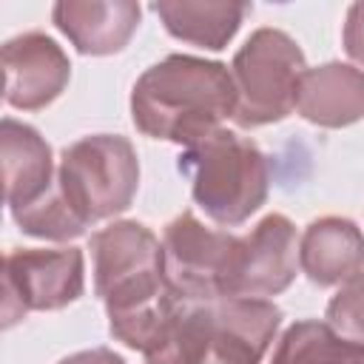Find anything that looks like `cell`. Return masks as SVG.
<instances>
[{"instance_id": "6da1fadb", "label": "cell", "mask_w": 364, "mask_h": 364, "mask_svg": "<svg viewBox=\"0 0 364 364\" xmlns=\"http://www.w3.org/2000/svg\"><path fill=\"white\" fill-rule=\"evenodd\" d=\"M236 114V85L228 65L171 54L151 65L131 91L134 125L151 139L193 148L225 117Z\"/></svg>"}, {"instance_id": "7a4b0ae2", "label": "cell", "mask_w": 364, "mask_h": 364, "mask_svg": "<svg viewBox=\"0 0 364 364\" xmlns=\"http://www.w3.org/2000/svg\"><path fill=\"white\" fill-rule=\"evenodd\" d=\"M179 171L191 179L193 202L222 228L242 225L267 199V156L253 139L228 128L185 148Z\"/></svg>"}, {"instance_id": "3957f363", "label": "cell", "mask_w": 364, "mask_h": 364, "mask_svg": "<svg viewBox=\"0 0 364 364\" xmlns=\"http://www.w3.org/2000/svg\"><path fill=\"white\" fill-rule=\"evenodd\" d=\"M136 151L119 134L77 139L63 151L57 165V191L82 228L128 210L136 196Z\"/></svg>"}, {"instance_id": "277c9868", "label": "cell", "mask_w": 364, "mask_h": 364, "mask_svg": "<svg viewBox=\"0 0 364 364\" xmlns=\"http://www.w3.org/2000/svg\"><path fill=\"white\" fill-rule=\"evenodd\" d=\"M94 290L105 301L108 318L159 301L171 287L165 279V250L139 222H114L91 236Z\"/></svg>"}, {"instance_id": "5b68a950", "label": "cell", "mask_w": 364, "mask_h": 364, "mask_svg": "<svg viewBox=\"0 0 364 364\" xmlns=\"http://www.w3.org/2000/svg\"><path fill=\"white\" fill-rule=\"evenodd\" d=\"M304 71V54L287 31H253L230 65L236 85V125L259 128L284 119L299 102Z\"/></svg>"}, {"instance_id": "8992f818", "label": "cell", "mask_w": 364, "mask_h": 364, "mask_svg": "<svg viewBox=\"0 0 364 364\" xmlns=\"http://www.w3.org/2000/svg\"><path fill=\"white\" fill-rule=\"evenodd\" d=\"M82 250L26 247L3 259V327H14L31 310H60L82 296Z\"/></svg>"}, {"instance_id": "52a82bcc", "label": "cell", "mask_w": 364, "mask_h": 364, "mask_svg": "<svg viewBox=\"0 0 364 364\" xmlns=\"http://www.w3.org/2000/svg\"><path fill=\"white\" fill-rule=\"evenodd\" d=\"M236 236L205 228L191 210L165 225V279L168 287L191 301H219Z\"/></svg>"}, {"instance_id": "ba28073f", "label": "cell", "mask_w": 364, "mask_h": 364, "mask_svg": "<svg viewBox=\"0 0 364 364\" xmlns=\"http://www.w3.org/2000/svg\"><path fill=\"white\" fill-rule=\"evenodd\" d=\"M296 262L299 242L293 222L282 213H270L247 236H236L222 299L279 296L296 279Z\"/></svg>"}, {"instance_id": "9c48e42d", "label": "cell", "mask_w": 364, "mask_h": 364, "mask_svg": "<svg viewBox=\"0 0 364 364\" xmlns=\"http://www.w3.org/2000/svg\"><path fill=\"white\" fill-rule=\"evenodd\" d=\"M6 102L20 111H37L54 102L71 77L65 51L40 31H26L3 46Z\"/></svg>"}, {"instance_id": "30bf717a", "label": "cell", "mask_w": 364, "mask_h": 364, "mask_svg": "<svg viewBox=\"0 0 364 364\" xmlns=\"http://www.w3.org/2000/svg\"><path fill=\"white\" fill-rule=\"evenodd\" d=\"M51 17L80 54L102 57L128 46L139 26V6L131 0H60Z\"/></svg>"}, {"instance_id": "8fae6325", "label": "cell", "mask_w": 364, "mask_h": 364, "mask_svg": "<svg viewBox=\"0 0 364 364\" xmlns=\"http://www.w3.org/2000/svg\"><path fill=\"white\" fill-rule=\"evenodd\" d=\"M0 151H3L6 205L11 213L31 208L54 188L57 173H54L51 148L31 125L6 117L0 125Z\"/></svg>"}, {"instance_id": "7c38bea8", "label": "cell", "mask_w": 364, "mask_h": 364, "mask_svg": "<svg viewBox=\"0 0 364 364\" xmlns=\"http://www.w3.org/2000/svg\"><path fill=\"white\" fill-rule=\"evenodd\" d=\"M299 264L318 287L350 282L364 267V233L350 219L321 216L299 242Z\"/></svg>"}, {"instance_id": "4fadbf2b", "label": "cell", "mask_w": 364, "mask_h": 364, "mask_svg": "<svg viewBox=\"0 0 364 364\" xmlns=\"http://www.w3.org/2000/svg\"><path fill=\"white\" fill-rule=\"evenodd\" d=\"M296 111L321 128H344L364 117V71L327 63L307 68L299 85Z\"/></svg>"}, {"instance_id": "5bb4252c", "label": "cell", "mask_w": 364, "mask_h": 364, "mask_svg": "<svg viewBox=\"0 0 364 364\" xmlns=\"http://www.w3.org/2000/svg\"><path fill=\"white\" fill-rule=\"evenodd\" d=\"M154 11L171 37L219 51L239 31L250 6L222 0H159L154 3Z\"/></svg>"}, {"instance_id": "9a60e30c", "label": "cell", "mask_w": 364, "mask_h": 364, "mask_svg": "<svg viewBox=\"0 0 364 364\" xmlns=\"http://www.w3.org/2000/svg\"><path fill=\"white\" fill-rule=\"evenodd\" d=\"M270 364H364V344L307 318L284 330Z\"/></svg>"}, {"instance_id": "2e32d148", "label": "cell", "mask_w": 364, "mask_h": 364, "mask_svg": "<svg viewBox=\"0 0 364 364\" xmlns=\"http://www.w3.org/2000/svg\"><path fill=\"white\" fill-rule=\"evenodd\" d=\"M327 324L364 344V273L353 276L327 304Z\"/></svg>"}, {"instance_id": "e0dca14e", "label": "cell", "mask_w": 364, "mask_h": 364, "mask_svg": "<svg viewBox=\"0 0 364 364\" xmlns=\"http://www.w3.org/2000/svg\"><path fill=\"white\" fill-rule=\"evenodd\" d=\"M344 51L364 65V3H353L344 23Z\"/></svg>"}, {"instance_id": "ac0fdd59", "label": "cell", "mask_w": 364, "mask_h": 364, "mask_svg": "<svg viewBox=\"0 0 364 364\" xmlns=\"http://www.w3.org/2000/svg\"><path fill=\"white\" fill-rule=\"evenodd\" d=\"M60 364H125L114 350L108 347H97V350H82V353H74L68 358H63Z\"/></svg>"}, {"instance_id": "d6986e66", "label": "cell", "mask_w": 364, "mask_h": 364, "mask_svg": "<svg viewBox=\"0 0 364 364\" xmlns=\"http://www.w3.org/2000/svg\"><path fill=\"white\" fill-rule=\"evenodd\" d=\"M193 364H250V361H245V358H239V355H230V353H225V350L208 344L205 353H202Z\"/></svg>"}]
</instances>
